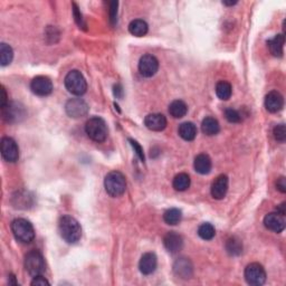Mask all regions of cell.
<instances>
[{"label": "cell", "instance_id": "6da1fadb", "mask_svg": "<svg viewBox=\"0 0 286 286\" xmlns=\"http://www.w3.org/2000/svg\"><path fill=\"white\" fill-rule=\"evenodd\" d=\"M58 232L62 238L68 244H76L82 237V227L79 221L68 215L59 218Z\"/></svg>", "mask_w": 286, "mask_h": 286}, {"label": "cell", "instance_id": "7a4b0ae2", "mask_svg": "<svg viewBox=\"0 0 286 286\" xmlns=\"http://www.w3.org/2000/svg\"><path fill=\"white\" fill-rule=\"evenodd\" d=\"M12 232L15 238L23 244L32 243L35 238V229L31 221L24 218H17L12 222Z\"/></svg>", "mask_w": 286, "mask_h": 286}, {"label": "cell", "instance_id": "3957f363", "mask_svg": "<svg viewBox=\"0 0 286 286\" xmlns=\"http://www.w3.org/2000/svg\"><path fill=\"white\" fill-rule=\"evenodd\" d=\"M104 187L111 197H120L126 190V179L124 174L120 171H111L104 179Z\"/></svg>", "mask_w": 286, "mask_h": 286}, {"label": "cell", "instance_id": "277c9868", "mask_svg": "<svg viewBox=\"0 0 286 286\" xmlns=\"http://www.w3.org/2000/svg\"><path fill=\"white\" fill-rule=\"evenodd\" d=\"M85 132L91 140L101 143L106 140L109 129L102 118L93 117L85 124Z\"/></svg>", "mask_w": 286, "mask_h": 286}, {"label": "cell", "instance_id": "5b68a950", "mask_svg": "<svg viewBox=\"0 0 286 286\" xmlns=\"http://www.w3.org/2000/svg\"><path fill=\"white\" fill-rule=\"evenodd\" d=\"M64 83L66 90L72 93L73 95L81 96L87 90L86 80H85L83 74L77 69H73L68 72L67 75L65 76Z\"/></svg>", "mask_w": 286, "mask_h": 286}, {"label": "cell", "instance_id": "8992f818", "mask_svg": "<svg viewBox=\"0 0 286 286\" xmlns=\"http://www.w3.org/2000/svg\"><path fill=\"white\" fill-rule=\"evenodd\" d=\"M25 269L33 277L45 272V259L38 251H31L25 256Z\"/></svg>", "mask_w": 286, "mask_h": 286}, {"label": "cell", "instance_id": "52a82bcc", "mask_svg": "<svg viewBox=\"0 0 286 286\" xmlns=\"http://www.w3.org/2000/svg\"><path fill=\"white\" fill-rule=\"evenodd\" d=\"M245 280L250 285L261 286L266 281V272L258 263H252L245 269Z\"/></svg>", "mask_w": 286, "mask_h": 286}, {"label": "cell", "instance_id": "ba28073f", "mask_svg": "<svg viewBox=\"0 0 286 286\" xmlns=\"http://www.w3.org/2000/svg\"><path fill=\"white\" fill-rule=\"evenodd\" d=\"M87 103L83 99H70L65 104V111L69 118H80L88 113Z\"/></svg>", "mask_w": 286, "mask_h": 286}, {"label": "cell", "instance_id": "9c48e42d", "mask_svg": "<svg viewBox=\"0 0 286 286\" xmlns=\"http://www.w3.org/2000/svg\"><path fill=\"white\" fill-rule=\"evenodd\" d=\"M159 69V61L151 54H146L140 58L139 72L143 77H152Z\"/></svg>", "mask_w": 286, "mask_h": 286}, {"label": "cell", "instance_id": "30bf717a", "mask_svg": "<svg viewBox=\"0 0 286 286\" xmlns=\"http://www.w3.org/2000/svg\"><path fill=\"white\" fill-rule=\"evenodd\" d=\"M1 155L7 162H16L19 159V149L16 141L12 137H2L1 140Z\"/></svg>", "mask_w": 286, "mask_h": 286}, {"label": "cell", "instance_id": "8fae6325", "mask_svg": "<svg viewBox=\"0 0 286 286\" xmlns=\"http://www.w3.org/2000/svg\"><path fill=\"white\" fill-rule=\"evenodd\" d=\"M53 83L46 76H36L31 83V90L38 96H48L53 92Z\"/></svg>", "mask_w": 286, "mask_h": 286}, {"label": "cell", "instance_id": "7c38bea8", "mask_svg": "<svg viewBox=\"0 0 286 286\" xmlns=\"http://www.w3.org/2000/svg\"><path fill=\"white\" fill-rule=\"evenodd\" d=\"M264 226L274 233H282L286 226L285 218L278 213H269L264 218Z\"/></svg>", "mask_w": 286, "mask_h": 286}, {"label": "cell", "instance_id": "4fadbf2b", "mask_svg": "<svg viewBox=\"0 0 286 286\" xmlns=\"http://www.w3.org/2000/svg\"><path fill=\"white\" fill-rule=\"evenodd\" d=\"M211 196L215 199L221 200L226 197L228 191V177L226 174H220L218 176L211 185Z\"/></svg>", "mask_w": 286, "mask_h": 286}, {"label": "cell", "instance_id": "5bb4252c", "mask_svg": "<svg viewBox=\"0 0 286 286\" xmlns=\"http://www.w3.org/2000/svg\"><path fill=\"white\" fill-rule=\"evenodd\" d=\"M163 244H165L166 250L170 254H177L184 247V239L179 234L176 232H169L163 238Z\"/></svg>", "mask_w": 286, "mask_h": 286}, {"label": "cell", "instance_id": "9a60e30c", "mask_svg": "<svg viewBox=\"0 0 286 286\" xmlns=\"http://www.w3.org/2000/svg\"><path fill=\"white\" fill-rule=\"evenodd\" d=\"M284 98L280 92L272 91L265 96V107L270 113H277L283 109Z\"/></svg>", "mask_w": 286, "mask_h": 286}, {"label": "cell", "instance_id": "2e32d148", "mask_svg": "<svg viewBox=\"0 0 286 286\" xmlns=\"http://www.w3.org/2000/svg\"><path fill=\"white\" fill-rule=\"evenodd\" d=\"M144 124L151 131L160 132L167 128V118L163 114L152 113L144 118Z\"/></svg>", "mask_w": 286, "mask_h": 286}, {"label": "cell", "instance_id": "e0dca14e", "mask_svg": "<svg viewBox=\"0 0 286 286\" xmlns=\"http://www.w3.org/2000/svg\"><path fill=\"white\" fill-rule=\"evenodd\" d=\"M158 258L154 252H146L140 259L139 269L143 275H150L157 269Z\"/></svg>", "mask_w": 286, "mask_h": 286}, {"label": "cell", "instance_id": "ac0fdd59", "mask_svg": "<svg viewBox=\"0 0 286 286\" xmlns=\"http://www.w3.org/2000/svg\"><path fill=\"white\" fill-rule=\"evenodd\" d=\"M173 272L181 278H189L192 275V264L188 258H179L173 264Z\"/></svg>", "mask_w": 286, "mask_h": 286}, {"label": "cell", "instance_id": "d6986e66", "mask_svg": "<svg viewBox=\"0 0 286 286\" xmlns=\"http://www.w3.org/2000/svg\"><path fill=\"white\" fill-rule=\"evenodd\" d=\"M195 170L200 174H208L210 172L211 167H213V163H211V159L209 155L206 153L198 154L195 158L194 162Z\"/></svg>", "mask_w": 286, "mask_h": 286}, {"label": "cell", "instance_id": "ffe728a7", "mask_svg": "<svg viewBox=\"0 0 286 286\" xmlns=\"http://www.w3.org/2000/svg\"><path fill=\"white\" fill-rule=\"evenodd\" d=\"M284 43H285V37L283 34L276 35L274 38L269 39L267 42L269 45L270 54L275 57H282L283 56V50H284Z\"/></svg>", "mask_w": 286, "mask_h": 286}, {"label": "cell", "instance_id": "44dd1931", "mask_svg": "<svg viewBox=\"0 0 286 286\" xmlns=\"http://www.w3.org/2000/svg\"><path fill=\"white\" fill-rule=\"evenodd\" d=\"M2 118L7 122H15L18 118L23 115V109L18 107L15 103H8L6 106L1 107Z\"/></svg>", "mask_w": 286, "mask_h": 286}, {"label": "cell", "instance_id": "7402d4cb", "mask_svg": "<svg viewBox=\"0 0 286 286\" xmlns=\"http://www.w3.org/2000/svg\"><path fill=\"white\" fill-rule=\"evenodd\" d=\"M202 130L206 135L213 136V135H216L219 132V130H220V125H219V122L215 118L207 117L202 120Z\"/></svg>", "mask_w": 286, "mask_h": 286}, {"label": "cell", "instance_id": "603a6c76", "mask_svg": "<svg viewBox=\"0 0 286 286\" xmlns=\"http://www.w3.org/2000/svg\"><path fill=\"white\" fill-rule=\"evenodd\" d=\"M178 133L185 141H192L195 140L198 131H197V126L192 122H185V123L180 124Z\"/></svg>", "mask_w": 286, "mask_h": 286}, {"label": "cell", "instance_id": "cb8c5ba5", "mask_svg": "<svg viewBox=\"0 0 286 286\" xmlns=\"http://www.w3.org/2000/svg\"><path fill=\"white\" fill-rule=\"evenodd\" d=\"M148 31H149V26H148L147 21H144L143 19H135L129 25V32L131 33L133 36H146Z\"/></svg>", "mask_w": 286, "mask_h": 286}, {"label": "cell", "instance_id": "d4e9b609", "mask_svg": "<svg viewBox=\"0 0 286 286\" xmlns=\"http://www.w3.org/2000/svg\"><path fill=\"white\" fill-rule=\"evenodd\" d=\"M188 112V106L181 100H176L169 105V113L174 118H184Z\"/></svg>", "mask_w": 286, "mask_h": 286}, {"label": "cell", "instance_id": "484cf974", "mask_svg": "<svg viewBox=\"0 0 286 286\" xmlns=\"http://www.w3.org/2000/svg\"><path fill=\"white\" fill-rule=\"evenodd\" d=\"M233 93V87L230 83L226 81H220L218 82L216 85V94L217 96L222 101H227V100L230 99Z\"/></svg>", "mask_w": 286, "mask_h": 286}, {"label": "cell", "instance_id": "4316f807", "mask_svg": "<svg viewBox=\"0 0 286 286\" xmlns=\"http://www.w3.org/2000/svg\"><path fill=\"white\" fill-rule=\"evenodd\" d=\"M183 219V213L181 210L178 209V208H171V209H168L163 215V220H165L166 224L168 225H178Z\"/></svg>", "mask_w": 286, "mask_h": 286}, {"label": "cell", "instance_id": "83f0119b", "mask_svg": "<svg viewBox=\"0 0 286 286\" xmlns=\"http://www.w3.org/2000/svg\"><path fill=\"white\" fill-rule=\"evenodd\" d=\"M172 185L174 190L177 191H185L190 187V177L187 173H179L174 177Z\"/></svg>", "mask_w": 286, "mask_h": 286}, {"label": "cell", "instance_id": "f1b7e54d", "mask_svg": "<svg viewBox=\"0 0 286 286\" xmlns=\"http://www.w3.org/2000/svg\"><path fill=\"white\" fill-rule=\"evenodd\" d=\"M14 58V51L13 48L8 44L1 43L0 45V64L1 66H7L12 63Z\"/></svg>", "mask_w": 286, "mask_h": 286}, {"label": "cell", "instance_id": "f546056e", "mask_svg": "<svg viewBox=\"0 0 286 286\" xmlns=\"http://www.w3.org/2000/svg\"><path fill=\"white\" fill-rule=\"evenodd\" d=\"M198 235L200 238L205 240H211L216 235V229L210 222H203L199 226L198 228Z\"/></svg>", "mask_w": 286, "mask_h": 286}, {"label": "cell", "instance_id": "4dcf8cb0", "mask_svg": "<svg viewBox=\"0 0 286 286\" xmlns=\"http://www.w3.org/2000/svg\"><path fill=\"white\" fill-rule=\"evenodd\" d=\"M226 250H227L229 255H240L241 252H243V244H241V241L239 239L233 237V238L228 239L227 243H226Z\"/></svg>", "mask_w": 286, "mask_h": 286}, {"label": "cell", "instance_id": "1f68e13d", "mask_svg": "<svg viewBox=\"0 0 286 286\" xmlns=\"http://www.w3.org/2000/svg\"><path fill=\"white\" fill-rule=\"evenodd\" d=\"M273 135L275 140L278 141V142L283 143L285 142L286 140V128H285V124H278L274 128V131H273Z\"/></svg>", "mask_w": 286, "mask_h": 286}, {"label": "cell", "instance_id": "d6a6232c", "mask_svg": "<svg viewBox=\"0 0 286 286\" xmlns=\"http://www.w3.org/2000/svg\"><path fill=\"white\" fill-rule=\"evenodd\" d=\"M225 118L230 123H239L241 121V115L238 111L234 109H227L225 111Z\"/></svg>", "mask_w": 286, "mask_h": 286}, {"label": "cell", "instance_id": "836d02e7", "mask_svg": "<svg viewBox=\"0 0 286 286\" xmlns=\"http://www.w3.org/2000/svg\"><path fill=\"white\" fill-rule=\"evenodd\" d=\"M73 14H74V17H75V21L77 23V25L80 26V28H85V24H84L83 18H82V14L80 13L79 7H77L75 2L73 3Z\"/></svg>", "mask_w": 286, "mask_h": 286}, {"label": "cell", "instance_id": "e575fe53", "mask_svg": "<svg viewBox=\"0 0 286 286\" xmlns=\"http://www.w3.org/2000/svg\"><path fill=\"white\" fill-rule=\"evenodd\" d=\"M129 142L131 143V146H132V148L133 149H135V153L137 154V157L140 158V160L141 161H144V153H143V149L142 148H141V146L139 143L136 142V141H135V140H132V139H130L129 140Z\"/></svg>", "mask_w": 286, "mask_h": 286}, {"label": "cell", "instance_id": "d590c367", "mask_svg": "<svg viewBox=\"0 0 286 286\" xmlns=\"http://www.w3.org/2000/svg\"><path fill=\"white\" fill-rule=\"evenodd\" d=\"M118 2L112 1L111 2V9H110V20L112 24L117 23L118 19Z\"/></svg>", "mask_w": 286, "mask_h": 286}, {"label": "cell", "instance_id": "8d00e7d4", "mask_svg": "<svg viewBox=\"0 0 286 286\" xmlns=\"http://www.w3.org/2000/svg\"><path fill=\"white\" fill-rule=\"evenodd\" d=\"M33 286H44V285H50V282H48L43 275H38V276H35L34 280L32 281L31 283Z\"/></svg>", "mask_w": 286, "mask_h": 286}, {"label": "cell", "instance_id": "74e56055", "mask_svg": "<svg viewBox=\"0 0 286 286\" xmlns=\"http://www.w3.org/2000/svg\"><path fill=\"white\" fill-rule=\"evenodd\" d=\"M276 188L282 192V194H285L286 192V181H285L284 177L278 178L277 181H276Z\"/></svg>", "mask_w": 286, "mask_h": 286}, {"label": "cell", "instance_id": "f35d334b", "mask_svg": "<svg viewBox=\"0 0 286 286\" xmlns=\"http://www.w3.org/2000/svg\"><path fill=\"white\" fill-rule=\"evenodd\" d=\"M8 100H7V93H6V90L5 87H1V107L6 106L7 104H8Z\"/></svg>", "mask_w": 286, "mask_h": 286}, {"label": "cell", "instance_id": "ab89813d", "mask_svg": "<svg viewBox=\"0 0 286 286\" xmlns=\"http://www.w3.org/2000/svg\"><path fill=\"white\" fill-rule=\"evenodd\" d=\"M285 205H286V203L283 202V203H282V205L278 206L277 209H276L277 210L276 213H278V214H281V215H283V216H285V213H286V210H285V207L286 206Z\"/></svg>", "mask_w": 286, "mask_h": 286}, {"label": "cell", "instance_id": "60d3db41", "mask_svg": "<svg viewBox=\"0 0 286 286\" xmlns=\"http://www.w3.org/2000/svg\"><path fill=\"white\" fill-rule=\"evenodd\" d=\"M9 284H14V285L18 284V282L16 281V277H15L14 275H10L9 276Z\"/></svg>", "mask_w": 286, "mask_h": 286}, {"label": "cell", "instance_id": "b9f144b4", "mask_svg": "<svg viewBox=\"0 0 286 286\" xmlns=\"http://www.w3.org/2000/svg\"><path fill=\"white\" fill-rule=\"evenodd\" d=\"M222 3H224V5H226V6H234V5H236L237 1H222Z\"/></svg>", "mask_w": 286, "mask_h": 286}]
</instances>
